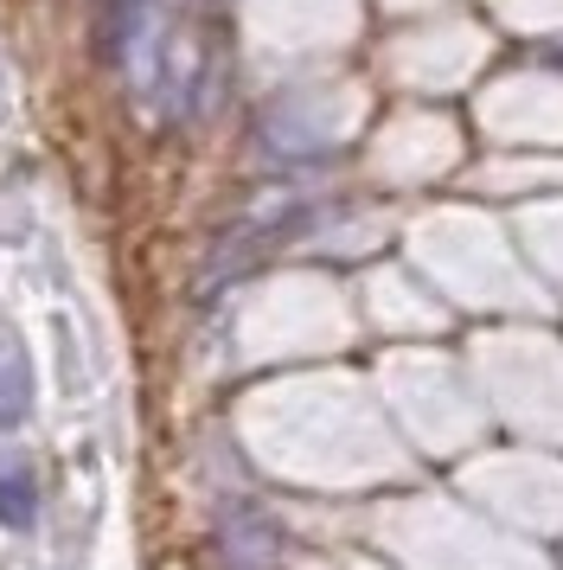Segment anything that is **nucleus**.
Segmentation results:
<instances>
[{
	"mask_svg": "<svg viewBox=\"0 0 563 570\" xmlns=\"http://www.w3.org/2000/svg\"><path fill=\"white\" fill-rule=\"evenodd\" d=\"M39 525V468L26 455H0V532Z\"/></svg>",
	"mask_w": 563,
	"mask_h": 570,
	"instance_id": "1",
	"label": "nucleus"
},
{
	"mask_svg": "<svg viewBox=\"0 0 563 570\" xmlns=\"http://www.w3.org/2000/svg\"><path fill=\"white\" fill-rule=\"evenodd\" d=\"M26 411H32V365H26L20 334L0 321V430L26 423Z\"/></svg>",
	"mask_w": 563,
	"mask_h": 570,
	"instance_id": "2",
	"label": "nucleus"
}]
</instances>
